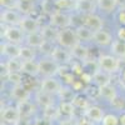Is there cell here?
I'll return each instance as SVG.
<instances>
[{"label":"cell","mask_w":125,"mask_h":125,"mask_svg":"<svg viewBox=\"0 0 125 125\" xmlns=\"http://www.w3.org/2000/svg\"><path fill=\"white\" fill-rule=\"evenodd\" d=\"M23 73L29 76H35L39 74V61L34 60H24L23 61Z\"/></svg>","instance_id":"obj_23"},{"label":"cell","mask_w":125,"mask_h":125,"mask_svg":"<svg viewBox=\"0 0 125 125\" xmlns=\"http://www.w3.org/2000/svg\"><path fill=\"white\" fill-rule=\"evenodd\" d=\"M25 33L19 25H13V26H6L4 30V39L9 43L14 44H21L25 43Z\"/></svg>","instance_id":"obj_4"},{"label":"cell","mask_w":125,"mask_h":125,"mask_svg":"<svg viewBox=\"0 0 125 125\" xmlns=\"http://www.w3.org/2000/svg\"><path fill=\"white\" fill-rule=\"evenodd\" d=\"M119 120H120V125H125V113L119 116Z\"/></svg>","instance_id":"obj_42"},{"label":"cell","mask_w":125,"mask_h":125,"mask_svg":"<svg viewBox=\"0 0 125 125\" xmlns=\"http://www.w3.org/2000/svg\"><path fill=\"white\" fill-rule=\"evenodd\" d=\"M44 41H45V39H44L43 34H41V30L25 35V45H29L34 49H39L43 45Z\"/></svg>","instance_id":"obj_15"},{"label":"cell","mask_w":125,"mask_h":125,"mask_svg":"<svg viewBox=\"0 0 125 125\" xmlns=\"http://www.w3.org/2000/svg\"><path fill=\"white\" fill-rule=\"evenodd\" d=\"M18 108H19L20 113H21V116H29V115H31V114L34 113L33 103L29 101L28 99H25L23 101H19L18 103Z\"/></svg>","instance_id":"obj_27"},{"label":"cell","mask_w":125,"mask_h":125,"mask_svg":"<svg viewBox=\"0 0 125 125\" xmlns=\"http://www.w3.org/2000/svg\"><path fill=\"white\" fill-rule=\"evenodd\" d=\"M83 25H85L86 28H89L93 31H98V30L103 29L104 21L99 15L93 13V14H88V15L83 16Z\"/></svg>","instance_id":"obj_12"},{"label":"cell","mask_w":125,"mask_h":125,"mask_svg":"<svg viewBox=\"0 0 125 125\" xmlns=\"http://www.w3.org/2000/svg\"><path fill=\"white\" fill-rule=\"evenodd\" d=\"M74 111H75V105L73 104V101H62L60 104V108H59V113L65 115L68 118L74 115Z\"/></svg>","instance_id":"obj_28"},{"label":"cell","mask_w":125,"mask_h":125,"mask_svg":"<svg viewBox=\"0 0 125 125\" xmlns=\"http://www.w3.org/2000/svg\"><path fill=\"white\" fill-rule=\"evenodd\" d=\"M75 1H78V0H75Z\"/></svg>","instance_id":"obj_45"},{"label":"cell","mask_w":125,"mask_h":125,"mask_svg":"<svg viewBox=\"0 0 125 125\" xmlns=\"http://www.w3.org/2000/svg\"><path fill=\"white\" fill-rule=\"evenodd\" d=\"M45 1H54V0H45Z\"/></svg>","instance_id":"obj_44"},{"label":"cell","mask_w":125,"mask_h":125,"mask_svg":"<svg viewBox=\"0 0 125 125\" xmlns=\"http://www.w3.org/2000/svg\"><path fill=\"white\" fill-rule=\"evenodd\" d=\"M0 4L4 9H16L18 0H0Z\"/></svg>","instance_id":"obj_36"},{"label":"cell","mask_w":125,"mask_h":125,"mask_svg":"<svg viewBox=\"0 0 125 125\" xmlns=\"http://www.w3.org/2000/svg\"><path fill=\"white\" fill-rule=\"evenodd\" d=\"M23 15L18 9H4L1 11V23H4L6 26L13 25H20Z\"/></svg>","instance_id":"obj_7"},{"label":"cell","mask_w":125,"mask_h":125,"mask_svg":"<svg viewBox=\"0 0 125 125\" xmlns=\"http://www.w3.org/2000/svg\"><path fill=\"white\" fill-rule=\"evenodd\" d=\"M56 62H59L60 65H65V64H69V62L73 60V55H71V51L69 49H65L60 45L55 46L53 53L50 55Z\"/></svg>","instance_id":"obj_9"},{"label":"cell","mask_w":125,"mask_h":125,"mask_svg":"<svg viewBox=\"0 0 125 125\" xmlns=\"http://www.w3.org/2000/svg\"><path fill=\"white\" fill-rule=\"evenodd\" d=\"M96 5L101 11L110 13L116 8V1L115 0H96Z\"/></svg>","instance_id":"obj_30"},{"label":"cell","mask_w":125,"mask_h":125,"mask_svg":"<svg viewBox=\"0 0 125 125\" xmlns=\"http://www.w3.org/2000/svg\"><path fill=\"white\" fill-rule=\"evenodd\" d=\"M21 118V113L18 106H6L1 111V120L10 125H18Z\"/></svg>","instance_id":"obj_6"},{"label":"cell","mask_w":125,"mask_h":125,"mask_svg":"<svg viewBox=\"0 0 125 125\" xmlns=\"http://www.w3.org/2000/svg\"><path fill=\"white\" fill-rule=\"evenodd\" d=\"M20 51H21V45L9 41L1 43V55L6 56L8 59H20Z\"/></svg>","instance_id":"obj_10"},{"label":"cell","mask_w":125,"mask_h":125,"mask_svg":"<svg viewBox=\"0 0 125 125\" xmlns=\"http://www.w3.org/2000/svg\"><path fill=\"white\" fill-rule=\"evenodd\" d=\"M104 111L100 106L98 105H90L86 110H85V116L94 123H101L103 118H104Z\"/></svg>","instance_id":"obj_16"},{"label":"cell","mask_w":125,"mask_h":125,"mask_svg":"<svg viewBox=\"0 0 125 125\" xmlns=\"http://www.w3.org/2000/svg\"><path fill=\"white\" fill-rule=\"evenodd\" d=\"M40 90H43L48 94H51V95H56V94H60V91L62 90V85L56 78L49 76V78H44L41 80Z\"/></svg>","instance_id":"obj_5"},{"label":"cell","mask_w":125,"mask_h":125,"mask_svg":"<svg viewBox=\"0 0 125 125\" xmlns=\"http://www.w3.org/2000/svg\"><path fill=\"white\" fill-rule=\"evenodd\" d=\"M116 1V8H120V10L125 9V0H115Z\"/></svg>","instance_id":"obj_40"},{"label":"cell","mask_w":125,"mask_h":125,"mask_svg":"<svg viewBox=\"0 0 125 125\" xmlns=\"http://www.w3.org/2000/svg\"><path fill=\"white\" fill-rule=\"evenodd\" d=\"M118 20H119V23H120L123 26H125V9H123V10H120V11H119V14H118Z\"/></svg>","instance_id":"obj_37"},{"label":"cell","mask_w":125,"mask_h":125,"mask_svg":"<svg viewBox=\"0 0 125 125\" xmlns=\"http://www.w3.org/2000/svg\"><path fill=\"white\" fill-rule=\"evenodd\" d=\"M59 125H74V124H73V121H71L70 119H68V120H62V121H60Z\"/></svg>","instance_id":"obj_41"},{"label":"cell","mask_w":125,"mask_h":125,"mask_svg":"<svg viewBox=\"0 0 125 125\" xmlns=\"http://www.w3.org/2000/svg\"><path fill=\"white\" fill-rule=\"evenodd\" d=\"M5 69L9 73H23V60L8 59V61L5 62Z\"/></svg>","instance_id":"obj_25"},{"label":"cell","mask_w":125,"mask_h":125,"mask_svg":"<svg viewBox=\"0 0 125 125\" xmlns=\"http://www.w3.org/2000/svg\"><path fill=\"white\" fill-rule=\"evenodd\" d=\"M73 104L75 105V108H80L83 110H86L90 105H89V101L85 96L83 95H76L74 96V99H73Z\"/></svg>","instance_id":"obj_32"},{"label":"cell","mask_w":125,"mask_h":125,"mask_svg":"<svg viewBox=\"0 0 125 125\" xmlns=\"http://www.w3.org/2000/svg\"><path fill=\"white\" fill-rule=\"evenodd\" d=\"M71 20L73 18H70L68 14L62 13V11H55V13H51V16H50V24L55 26L56 29L61 30V29H65V28H69L71 25Z\"/></svg>","instance_id":"obj_8"},{"label":"cell","mask_w":125,"mask_h":125,"mask_svg":"<svg viewBox=\"0 0 125 125\" xmlns=\"http://www.w3.org/2000/svg\"><path fill=\"white\" fill-rule=\"evenodd\" d=\"M110 75L111 74H109V73L98 69L95 73H93V81L95 83L99 88L104 86V85H108V84H110V79H111Z\"/></svg>","instance_id":"obj_17"},{"label":"cell","mask_w":125,"mask_h":125,"mask_svg":"<svg viewBox=\"0 0 125 125\" xmlns=\"http://www.w3.org/2000/svg\"><path fill=\"white\" fill-rule=\"evenodd\" d=\"M20 59L24 60H34L35 59V49L29 45H21V51H20Z\"/></svg>","instance_id":"obj_31"},{"label":"cell","mask_w":125,"mask_h":125,"mask_svg":"<svg viewBox=\"0 0 125 125\" xmlns=\"http://www.w3.org/2000/svg\"><path fill=\"white\" fill-rule=\"evenodd\" d=\"M118 38L120 40H124L125 41V26H121L118 31Z\"/></svg>","instance_id":"obj_38"},{"label":"cell","mask_w":125,"mask_h":125,"mask_svg":"<svg viewBox=\"0 0 125 125\" xmlns=\"http://www.w3.org/2000/svg\"><path fill=\"white\" fill-rule=\"evenodd\" d=\"M80 43V40L76 35V30L73 29V28H65V29H61L59 31V36H58V41L56 44L71 50L74 46H76Z\"/></svg>","instance_id":"obj_1"},{"label":"cell","mask_w":125,"mask_h":125,"mask_svg":"<svg viewBox=\"0 0 125 125\" xmlns=\"http://www.w3.org/2000/svg\"><path fill=\"white\" fill-rule=\"evenodd\" d=\"M99 95L103 99H105V100L111 103L114 99L118 96V93H116V89L114 88L111 84H108V85H104V86L99 88Z\"/></svg>","instance_id":"obj_22"},{"label":"cell","mask_w":125,"mask_h":125,"mask_svg":"<svg viewBox=\"0 0 125 125\" xmlns=\"http://www.w3.org/2000/svg\"><path fill=\"white\" fill-rule=\"evenodd\" d=\"M28 96H29V90H28V88L24 84H18V85L13 86V89H11V98L14 100H16L19 103V101H23V100L28 99Z\"/></svg>","instance_id":"obj_18"},{"label":"cell","mask_w":125,"mask_h":125,"mask_svg":"<svg viewBox=\"0 0 125 125\" xmlns=\"http://www.w3.org/2000/svg\"><path fill=\"white\" fill-rule=\"evenodd\" d=\"M54 5L59 10H65L70 8L75 9V0H54Z\"/></svg>","instance_id":"obj_33"},{"label":"cell","mask_w":125,"mask_h":125,"mask_svg":"<svg viewBox=\"0 0 125 125\" xmlns=\"http://www.w3.org/2000/svg\"><path fill=\"white\" fill-rule=\"evenodd\" d=\"M36 103L39 104L40 106H43V108H48V106H51V105H54V100H53V95L51 94H48L43 90H39L36 93Z\"/></svg>","instance_id":"obj_24"},{"label":"cell","mask_w":125,"mask_h":125,"mask_svg":"<svg viewBox=\"0 0 125 125\" xmlns=\"http://www.w3.org/2000/svg\"><path fill=\"white\" fill-rule=\"evenodd\" d=\"M93 41L99 46H108V45H111V43L114 40H113V36H111V34L109 33V31L104 30V29H100L98 31H94Z\"/></svg>","instance_id":"obj_13"},{"label":"cell","mask_w":125,"mask_h":125,"mask_svg":"<svg viewBox=\"0 0 125 125\" xmlns=\"http://www.w3.org/2000/svg\"><path fill=\"white\" fill-rule=\"evenodd\" d=\"M59 29H56L55 26H53L51 24L44 26L41 29V34H43L44 39L46 41H51V43H56L58 41V36H59Z\"/></svg>","instance_id":"obj_20"},{"label":"cell","mask_w":125,"mask_h":125,"mask_svg":"<svg viewBox=\"0 0 125 125\" xmlns=\"http://www.w3.org/2000/svg\"><path fill=\"white\" fill-rule=\"evenodd\" d=\"M60 70V64L56 62L51 56L44 58L39 60V75L49 78V76H55Z\"/></svg>","instance_id":"obj_2"},{"label":"cell","mask_w":125,"mask_h":125,"mask_svg":"<svg viewBox=\"0 0 125 125\" xmlns=\"http://www.w3.org/2000/svg\"><path fill=\"white\" fill-rule=\"evenodd\" d=\"M120 59L115 55H101L98 59V66L100 70H104L109 74H115L120 69Z\"/></svg>","instance_id":"obj_3"},{"label":"cell","mask_w":125,"mask_h":125,"mask_svg":"<svg viewBox=\"0 0 125 125\" xmlns=\"http://www.w3.org/2000/svg\"><path fill=\"white\" fill-rule=\"evenodd\" d=\"M110 48H111L113 55H115L120 60H125V41L124 40H120V39L114 40Z\"/></svg>","instance_id":"obj_21"},{"label":"cell","mask_w":125,"mask_h":125,"mask_svg":"<svg viewBox=\"0 0 125 125\" xmlns=\"http://www.w3.org/2000/svg\"><path fill=\"white\" fill-rule=\"evenodd\" d=\"M95 6H98L95 0H78L75 1V9L83 15L93 14Z\"/></svg>","instance_id":"obj_14"},{"label":"cell","mask_w":125,"mask_h":125,"mask_svg":"<svg viewBox=\"0 0 125 125\" xmlns=\"http://www.w3.org/2000/svg\"><path fill=\"white\" fill-rule=\"evenodd\" d=\"M19 26L23 29V31L25 34H31V33H35V31L41 30L40 29V23L38 21V19L30 16V15L23 16L21 23H20Z\"/></svg>","instance_id":"obj_11"},{"label":"cell","mask_w":125,"mask_h":125,"mask_svg":"<svg viewBox=\"0 0 125 125\" xmlns=\"http://www.w3.org/2000/svg\"><path fill=\"white\" fill-rule=\"evenodd\" d=\"M71 55H73V59H76L79 61H88V58H89V50L86 46H84L83 44H78L76 46H74L71 50Z\"/></svg>","instance_id":"obj_19"},{"label":"cell","mask_w":125,"mask_h":125,"mask_svg":"<svg viewBox=\"0 0 125 125\" xmlns=\"http://www.w3.org/2000/svg\"><path fill=\"white\" fill-rule=\"evenodd\" d=\"M54 48H55V46L53 45V43H51V41H46V40H45L44 43H43V45L39 48V50H40L43 54L50 56L51 53H53V50H54Z\"/></svg>","instance_id":"obj_35"},{"label":"cell","mask_w":125,"mask_h":125,"mask_svg":"<svg viewBox=\"0 0 125 125\" xmlns=\"http://www.w3.org/2000/svg\"><path fill=\"white\" fill-rule=\"evenodd\" d=\"M76 35L80 40V43L81 41H89V40H93V35H94V31L90 30L89 28H86L85 25H80L78 26L76 29Z\"/></svg>","instance_id":"obj_26"},{"label":"cell","mask_w":125,"mask_h":125,"mask_svg":"<svg viewBox=\"0 0 125 125\" xmlns=\"http://www.w3.org/2000/svg\"><path fill=\"white\" fill-rule=\"evenodd\" d=\"M101 125H120V120L114 114H105L101 120Z\"/></svg>","instance_id":"obj_34"},{"label":"cell","mask_w":125,"mask_h":125,"mask_svg":"<svg viewBox=\"0 0 125 125\" xmlns=\"http://www.w3.org/2000/svg\"><path fill=\"white\" fill-rule=\"evenodd\" d=\"M71 86H73V89H74V90H80L81 86H83V81H76V80H75V81L71 84Z\"/></svg>","instance_id":"obj_39"},{"label":"cell","mask_w":125,"mask_h":125,"mask_svg":"<svg viewBox=\"0 0 125 125\" xmlns=\"http://www.w3.org/2000/svg\"><path fill=\"white\" fill-rule=\"evenodd\" d=\"M121 79H123V83L125 84V69L123 70V75H121Z\"/></svg>","instance_id":"obj_43"},{"label":"cell","mask_w":125,"mask_h":125,"mask_svg":"<svg viewBox=\"0 0 125 125\" xmlns=\"http://www.w3.org/2000/svg\"><path fill=\"white\" fill-rule=\"evenodd\" d=\"M33 8H34L33 0H18L16 9L20 13H23L25 15H29L31 11H33Z\"/></svg>","instance_id":"obj_29"}]
</instances>
